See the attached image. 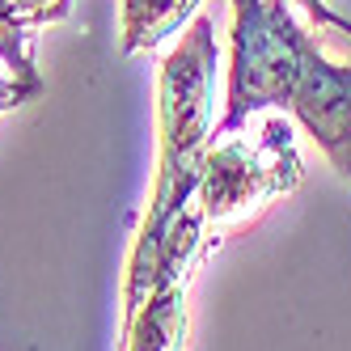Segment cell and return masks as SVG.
I'll use <instances>...</instances> for the list:
<instances>
[{"label":"cell","mask_w":351,"mask_h":351,"mask_svg":"<svg viewBox=\"0 0 351 351\" xmlns=\"http://www.w3.org/2000/svg\"><path fill=\"white\" fill-rule=\"evenodd\" d=\"M212 77H216V21L208 13H195L178 47L161 60V81H157L161 161H157V186H153V199H148L144 229L128 263L123 335L136 326L140 309L157 292V280H161L157 258H161V241L169 233V224L199 195L204 157L212 140Z\"/></svg>","instance_id":"obj_1"},{"label":"cell","mask_w":351,"mask_h":351,"mask_svg":"<svg viewBox=\"0 0 351 351\" xmlns=\"http://www.w3.org/2000/svg\"><path fill=\"white\" fill-rule=\"evenodd\" d=\"M229 93H224V119L212 128V140L241 132L258 110H288L300 72L322 47L313 34H305L288 0H229Z\"/></svg>","instance_id":"obj_2"},{"label":"cell","mask_w":351,"mask_h":351,"mask_svg":"<svg viewBox=\"0 0 351 351\" xmlns=\"http://www.w3.org/2000/svg\"><path fill=\"white\" fill-rule=\"evenodd\" d=\"M300 182V157L292 144L288 119L271 114L258 136H224L204 157V178H199V212L208 224L220 229H241L254 220L271 199L296 191Z\"/></svg>","instance_id":"obj_3"},{"label":"cell","mask_w":351,"mask_h":351,"mask_svg":"<svg viewBox=\"0 0 351 351\" xmlns=\"http://www.w3.org/2000/svg\"><path fill=\"white\" fill-rule=\"evenodd\" d=\"M288 114L351 182V64L330 60L317 47L288 97Z\"/></svg>","instance_id":"obj_4"},{"label":"cell","mask_w":351,"mask_h":351,"mask_svg":"<svg viewBox=\"0 0 351 351\" xmlns=\"http://www.w3.org/2000/svg\"><path fill=\"white\" fill-rule=\"evenodd\" d=\"M204 0H123V51H157V47L182 30Z\"/></svg>","instance_id":"obj_5"},{"label":"cell","mask_w":351,"mask_h":351,"mask_svg":"<svg viewBox=\"0 0 351 351\" xmlns=\"http://www.w3.org/2000/svg\"><path fill=\"white\" fill-rule=\"evenodd\" d=\"M182 288H161L148 305L140 309L136 326L128 330V351H173L186 326V309H182Z\"/></svg>","instance_id":"obj_6"},{"label":"cell","mask_w":351,"mask_h":351,"mask_svg":"<svg viewBox=\"0 0 351 351\" xmlns=\"http://www.w3.org/2000/svg\"><path fill=\"white\" fill-rule=\"evenodd\" d=\"M288 5H296L300 13H305L313 30H335V34H347V38H351V21L339 17L330 5H326V0H288Z\"/></svg>","instance_id":"obj_7"},{"label":"cell","mask_w":351,"mask_h":351,"mask_svg":"<svg viewBox=\"0 0 351 351\" xmlns=\"http://www.w3.org/2000/svg\"><path fill=\"white\" fill-rule=\"evenodd\" d=\"M34 93H43V89L21 85V81H0V114H5V110H17L21 102H30Z\"/></svg>","instance_id":"obj_8"},{"label":"cell","mask_w":351,"mask_h":351,"mask_svg":"<svg viewBox=\"0 0 351 351\" xmlns=\"http://www.w3.org/2000/svg\"><path fill=\"white\" fill-rule=\"evenodd\" d=\"M13 5L21 13H43V17H51V21L68 17V0H13Z\"/></svg>","instance_id":"obj_9"}]
</instances>
